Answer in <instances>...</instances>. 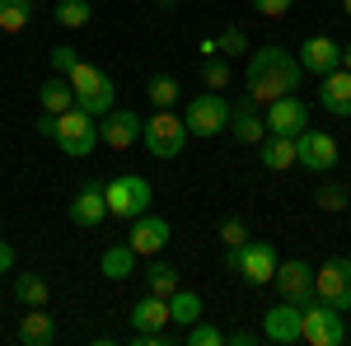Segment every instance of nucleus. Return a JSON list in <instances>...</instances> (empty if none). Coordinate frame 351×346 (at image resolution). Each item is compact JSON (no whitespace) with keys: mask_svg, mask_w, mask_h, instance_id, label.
I'll return each instance as SVG.
<instances>
[{"mask_svg":"<svg viewBox=\"0 0 351 346\" xmlns=\"http://www.w3.org/2000/svg\"><path fill=\"white\" fill-rule=\"evenodd\" d=\"M243 84H248V103H276L286 94L300 89V61L286 47H258L248 52V71H243Z\"/></svg>","mask_w":351,"mask_h":346,"instance_id":"nucleus-1","label":"nucleus"},{"mask_svg":"<svg viewBox=\"0 0 351 346\" xmlns=\"http://www.w3.org/2000/svg\"><path fill=\"white\" fill-rule=\"evenodd\" d=\"M52 117V112H47ZM47 140H56L66 155H75L84 160L94 145H99V117H89L84 108H66V112H56L52 127H47Z\"/></svg>","mask_w":351,"mask_h":346,"instance_id":"nucleus-2","label":"nucleus"},{"mask_svg":"<svg viewBox=\"0 0 351 346\" xmlns=\"http://www.w3.org/2000/svg\"><path fill=\"white\" fill-rule=\"evenodd\" d=\"M66 80H71V94H75V108H84L89 117H104L112 108V94H117V84L99 71V66H89V61H75L71 71H66Z\"/></svg>","mask_w":351,"mask_h":346,"instance_id":"nucleus-3","label":"nucleus"},{"mask_svg":"<svg viewBox=\"0 0 351 346\" xmlns=\"http://www.w3.org/2000/svg\"><path fill=\"white\" fill-rule=\"evenodd\" d=\"M300 342L309 346H342L347 342V323H342V309H332L328 299H309L300 304Z\"/></svg>","mask_w":351,"mask_h":346,"instance_id":"nucleus-4","label":"nucleus"},{"mask_svg":"<svg viewBox=\"0 0 351 346\" xmlns=\"http://www.w3.org/2000/svg\"><path fill=\"white\" fill-rule=\"evenodd\" d=\"M230 258V271L234 276H243V286H271V276H276V248H271L267 239H248L243 248H225Z\"/></svg>","mask_w":351,"mask_h":346,"instance_id":"nucleus-5","label":"nucleus"},{"mask_svg":"<svg viewBox=\"0 0 351 346\" xmlns=\"http://www.w3.org/2000/svg\"><path fill=\"white\" fill-rule=\"evenodd\" d=\"M141 140H145V150H150L155 160H178V155H183V140H188V127H183V117H173L169 108H155L150 122H141Z\"/></svg>","mask_w":351,"mask_h":346,"instance_id":"nucleus-6","label":"nucleus"},{"mask_svg":"<svg viewBox=\"0 0 351 346\" xmlns=\"http://www.w3.org/2000/svg\"><path fill=\"white\" fill-rule=\"evenodd\" d=\"M104 201H108V215L136 220V215L150 211V183L141 173H117L112 183H104Z\"/></svg>","mask_w":351,"mask_h":346,"instance_id":"nucleus-7","label":"nucleus"},{"mask_svg":"<svg viewBox=\"0 0 351 346\" xmlns=\"http://www.w3.org/2000/svg\"><path fill=\"white\" fill-rule=\"evenodd\" d=\"M230 112H234V103L225 99V94H216V89H206V94H197L188 103V117H183V127H188L192 136H220L225 127H230Z\"/></svg>","mask_w":351,"mask_h":346,"instance_id":"nucleus-8","label":"nucleus"},{"mask_svg":"<svg viewBox=\"0 0 351 346\" xmlns=\"http://www.w3.org/2000/svg\"><path fill=\"white\" fill-rule=\"evenodd\" d=\"M314 295L328 299L332 309L351 314V258H332L314 271Z\"/></svg>","mask_w":351,"mask_h":346,"instance_id":"nucleus-9","label":"nucleus"},{"mask_svg":"<svg viewBox=\"0 0 351 346\" xmlns=\"http://www.w3.org/2000/svg\"><path fill=\"white\" fill-rule=\"evenodd\" d=\"M295 164L300 169H309V173H328V169H337V140L319 127H304L295 136Z\"/></svg>","mask_w":351,"mask_h":346,"instance_id":"nucleus-10","label":"nucleus"},{"mask_svg":"<svg viewBox=\"0 0 351 346\" xmlns=\"http://www.w3.org/2000/svg\"><path fill=\"white\" fill-rule=\"evenodd\" d=\"M271 286H276L281 299H291V304H309L314 299V267L304 262V258H286V262H276Z\"/></svg>","mask_w":351,"mask_h":346,"instance_id":"nucleus-11","label":"nucleus"},{"mask_svg":"<svg viewBox=\"0 0 351 346\" xmlns=\"http://www.w3.org/2000/svg\"><path fill=\"white\" fill-rule=\"evenodd\" d=\"M263 127H267V136H300L304 127H309V103H304L300 94H286V99L267 103Z\"/></svg>","mask_w":351,"mask_h":346,"instance_id":"nucleus-12","label":"nucleus"},{"mask_svg":"<svg viewBox=\"0 0 351 346\" xmlns=\"http://www.w3.org/2000/svg\"><path fill=\"white\" fill-rule=\"evenodd\" d=\"M99 140L108 150H132L136 140H141V117H136L132 108H108L99 117Z\"/></svg>","mask_w":351,"mask_h":346,"instance_id":"nucleus-13","label":"nucleus"},{"mask_svg":"<svg viewBox=\"0 0 351 346\" xmlns=\"http://www.w3.org/2000/svg\"><path fill=\"white\" fill-rule=\"evenodd\" d=\"M127 243H132L136 258H155V253H164V243H169V220H164V215H150V211L136 215Z\"/></svg>","mask_w":351,"mask_h":346,"instance_id":"nucleus-14","label":"nucleus"},{"mask_svg":"<svg viewBox=\"0 0 351 346\" xmlns=\"http://www.w3.org/2000/svg\"><path fill=\"white\" fill-rule=\"evenodd\" d=\"M263 337L276 346H295L300 342V304H291V299L271 304L267 314H263Z\"/></svg>","mask_w":351,"mask_h":346,"instance_id":"nucleus-15","label":"nucleus"},{"mask_svg":"<svg viewBox=\"0 0 351 346\" xmlns=\"http://www.w3.org/2000/svg\"><path fill=\"white\" fill-rule=\"evenodd\" d=\"M300 71H309V75H328V71H337V61H342V47L324 38V33H314V38H304L300 42Z\"/></svg>","mask_w":351,"mask_h":346,"instance_id":"nucleus-16","label":"nucleus"},{"mask_svg":"<svg viewBox=\"0 0 351 346\" xmlns=\"http://www.w3.org/2000/svg\"><path fill=\"white\" fill-rule=\"evenodd\" d=\"M71 225H80V230H94V225H104V215H108V201H104V183H84L75 192V201H71Z\"/></svg>","mask_w":351,"mask_h":346,"instance_id":"nucleus-17","label":"nucleus"},{"mask_svg":"<svg viewBox=\"0 0 351 346\" xmlns=\"http://www.w3.org/2000/svg\"><path fill=\"white\" fill-rule=\"evenodd\" d=\"M319 103L332 112V117H351V71H328V75H319Z\"/></svg>","mask_w":351,"mask_h":346,"instance_id":"nucleus-18","label":"nucleus"},{"mask_svg":"<svg viewBox=\"0 0 351 346\" xmlns=\"http://www.w3.org/2000/svg\"><path fill=\"white\" fill-rule=\"evenodd\" d=\"M253 108H258V103H248V99H243V103L230 112V132H234V140H239V145H258V140L267 136L263 117H258Z\"/></svg>","mask_w":351,"mask_h":346,"instance_id":"nucleus-19","label":"nucleus"},{"mask_svg":"<svg viewBox=\"0 0 351 346\" xmlns=\"http://www.w3.org/2000/svg\"><path fill=\"white\" fill-rule=\"evenodd\" d=\"M19 342H24V346L56 342V323H52V314H43V304H38V309H28L24 319H19Z\"/></svg>","mask_w":351,"mask_h":346,"instance_id":"nucleus-20","label":"nucleus"},{"mask_svg":"<svg viewBox=\"0 0 351 346\" xmlns=\"http://www.w3.org/2000/svg\"><path fill=\"white\" fill-rule=\"evenodd\" d=\"M258 145H263V164H267L271 173L295 169V136H263Z\"/></svg>","mask_w":351,"mask_h":346,"instance_id":"nucleus-21","label":"nucleus"},{"mask_svg":"<svg viewBox=\"0 0 351 346\" xmlns=\"http://www.w3.org/2000/svg\"><path fill=\"white\" fill-rule=\"evenodd\" d=\"M132 328H169V299L145 291L132 309Z\"/></svg>","mask_w":351,"mask_h":346,"instance_id":"nucleus-22","label":"nucleus"},{"mask_svg":"<svg viewBox=\"0 0 351 346\" xmlns=\"http://www.w3.org/2000/svg\"><path fill=\"white\" fill-rule=\"evenodd\" d=\"M38 103H43V112H66V108H75V94H71V80L66 75H52V80H43V89H38Z\"/></svg>","mask_w":351,"mask_h":346,"instance_id":"nucleus-23","label":"nucleus"},{"mask_svg":"<svg viewBox=\"0 0 351 346\" xmlns=\"http://www.w3.org/2000/svg\"><path fill=\"white\" fill-rule=\"evenodd\" d=\"M14 299L24 304V309H47V299H52V286H47V276H38V271H28V276H14Z\"/></svg>","mask_w":351,"mask_h":346,"instance_id":"nucleus-24","label":"nucleus"},{"mask_svg":"<svg viewBox=\"0 0 351 346\" xmlns=\"http://www.w3.org/2000/svg\"><path fill=\"white\" fill-rule=\"evenodd\" d=\"M99 267H104V276H108V281H127V276L136 271V253H132V243H112V248H104Z\"/></svg>","mask_w":351,"mask_h":346,"instance_id":"nucleus-25","label":"nucleus"},{"mask_svg":"<svg viewBox=\"0 0 351 346\" xmlns=\"http://www.w3.org/2000/svg\"><path fill=\"white\" fill-rule=\"evenodd\" d=\"M202 319V295L197 291H178L169 295V323H178V328H192V323Z\"/></svg>","mask_w":351,"mask_h":346,"instance_id":"nucleus-26","label":"nucleus"},{"mask_svg":"<svg viewBox=\"0 0 351 346\" xmlns=\"http://www.w3.org/2000/svg\"><path fill=\"white\" fill-rule=\"evenodd\" d=\"M33 19V0H0V33H24Z\"/></svg>","mask_w":351,"mask_h":346,"instance_id":"nucleus-27","label":"nucleus"},{"mask_svg":"<svg viewBox=\"0 0 351 346\" xmlns=\"http://www.w3.org/2000/svg\"><path fill=\"white\" fill-rule=\"evenodd\" d=\"M94 19V5L89 0H56V24L61 28H84Z\"/></svg>","mask_w":351,"mask_h":346,"instance_id":"nucleus-28","label":"nucleus"},{"mask_svg":"<svg viewBox=\"0 0 351 346\" xmlns=\"http://www.w3.org/2000/svg\"><path fill=\"white\" fill-rule=\"evenodd\" d=\"M145 291L169 299V295L178 291V271H173L169 262H150V271H145Z\"/></svg>","mask_w":351,"mask_h":346,"instance_id":"nucleus-29","label":"nucleus"},{"mask_svg":"<svg viewBox=\"0 0 351 346\" xmlns=\"http://www.w3.org/2000/svg\"><path fill=\"white\" fill-rule=\"evenodd\" d=\"M145 94H150V103H155V108H173V103H178V80H173V75H150Z\"/></svg>","mask_w":351,"mask_h":346,"instance_id":"nucleus-30","label":"nucleus"},{"mask_svg":"<svg viewBox=\"0 0 351 346\" xmlns=\"http://www.w3.org/2000/svg\"><path fill=\"white\" fill-rule=\"evenodd\" d=\"M216 52H225V61H230V56H239V52H248V33H243L239 24H225L216 33Z\"/></svg>","mask_w":351,"mask_h":346,"instance_id":"nucleus-31","label":"nucleus"},{"mask_svg":"<svg viewBox=\"0 0 351 346\" xmlns=\"http://www.w3.org/2000/svg\"><path fill=\"white\" fill-rule=\"evenodd\" d=\"M202 84L206 89H230V61L225 56H206L202 61Z\"/></svg>","mask_w":351,"mask_h":346,"instance_id":"nucleus-32","label":"nucleus"},{"mask_svg":"<svg viewBox=\"0 0 351 346\" xmlns=\"http://www.w3.org/2000/svg\"><path fill=\"white\" fill-rule=\"evenodd\" d=\"M183 337H188V346H225V332L211 328L206 319H197L192 328H183Z\"/></svg>","mask_w":351,"mask_h":346,"instance_id":"nucleus-33","label":"nucleus"},{"mask_svg":"<svg viewBox=\"0 0 351 346\" xmlns=\"http://www.w3.org/2000/svg\"><path fill=\"white\" fill-rule=\"evenodd\" d=\"M216 234H220V243H225V248H243V243H248V225H243L239 215H225Z\"/></svg>","mask_w":351,"mask_h":346,"instance_id":"nucleus-34","label":"nucleus"},{"mask_svg":"<svg viewBox=\"0 0 351 346\" xmlns=\"http://www.w3.org/2000/svg\"><path fill=\"white\" fill-rule=\"evenodd\" d=\"M314 206L328 211V215H332V211H347V187H332V183L319 187V192H314Z\"/></svg>","mask_w":351,"mask_h":346,"instance_id":"nucleus-35","label":"nucleus"},{"mask_svg":"<svg viewBox=\"0 0 351 346\" xmlns=\"http://www.w3.org/2000/svg\"><path fill=\"white\" fill-rule=\"evenodd\" d=\"M248 5H253L263 19H286V14H291V0H248Z\"/></svg>","mask_w":351,"mask_h":346,"instance_id":"nucleus-36","label":"nucleus"},{"mask_svg":"<svg viewBox=\"0 0 351 346\" xmlns=\"http://www.w3.org/2000/svg\"><path fill=\"white\" fill-rule=\"evenodd\" d=\"M52 66H56V75H66V71L75 66V47H66V42H61V47H52Z\"/></svg>","mask_w":351,"mask_h":346,"instance_id":"nucleus-37","label":"nucleus"},{"mask_svg":"<svg viewBox=\"0 0 351 346\" xmlns=\"http://www.w3.org/2000/svg\"><path fill=\"white\" fill-rule=\"evenodd\" d=\"M5 271H14V243L0 239V276H5Z\"/></svg>","mask_w":351,"mask_h":346,"instance_id":"nucleus-38","label":"nucleus"},{"mask_svg":"<svg viewBox=\"0 0 351 346\" xmlns=\"http://www.w3.org/2000/svg\"><path fill=\"white\" fill-rule=\"evenodd\" d=\"M225 342H234V346H253V342H258V332H230Z\"/></svg>","mask_w":351,"mask_h":346,"instance_id":"nucleus-39","label":"nucleus"},{"mask_svg":"<svg viewBox=\"0 0 351 346\" xmlns=\"http://www.w3.org/2000/svg\"><path fill=\"white\" fill-rule=\"evenodd\" d=\"M337 66H342V71H351V42L342 47V61H337Z\"/></svg>","mask_w":351,"mask_h":346,"instance_id":"nucleus-40","label":"nucleus"},{"mask_svg":"<svg viewBox=\"0 0 351 346\" xmlns=\"http://www.w3.org/2000/svg\"><path fill=\"white\" fill-rule=\"evenodd\" d=\"M342 10H347V19H351V0H342Z\"/></svg>","mask_w":351,"mask_h":346,"instance_id":"nucleus-41","label":"nucleus"},{"mask_svg":"<svg viewBox=\"0 0 351 346\" xmlns=\"http://www.w3.org/2000/svg\"><path fill=\"white\" fill-rule=\"evenodd\" d=\"M347 197H351V187H347Z\"/></svg>","mask_w":351,"mask_h":346,"instance_id":"nucleus-42","label":"nucleus"}]
</instances>
